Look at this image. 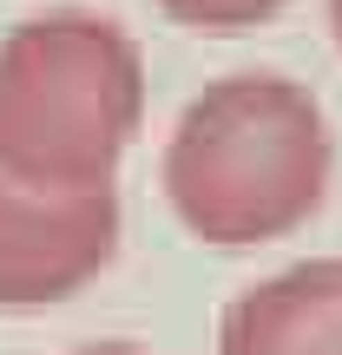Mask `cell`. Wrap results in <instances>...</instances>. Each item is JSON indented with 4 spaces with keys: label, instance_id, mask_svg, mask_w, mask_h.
<instances>
[{
    "label": "cell",
    "instance_id": "5b68a950",
    "mask_svg": "<svg viewBox=\"0 0 342 355\" xmlns=\"http://www.w3.org/2000/svg\"><path fill=\"white\" fill-rule=\"evenodd\" d=\"M158 7L191 33H243V26L270 20L283 0H158Z\"/></svg>",
    "mask_w": 342,
    "mask_h": 355
},
{
    "label": "cell",
    "instance_id": "3957f363",
    "mask_svg": "<svg viewBox=\"0 0 342 355\" xmlns=\"http://www.w3.org/2000/svg\"><path fill=\"white\" fill-rule=\"evenodd\" d=\"M112 184H40L0 165V309L66 303L112 263Z\"/></svg>",
    "mask_w": 342,
    "mask_h": 355
},
{
    "label": "cell",
    "instance_id": "277c9868",
    "mask_svg": "<svg viewBox=\"0 0 342 355\" xmlns=\"http://www.w3.org/2000/svg\"><path fill=\"white\" fill-rule=\"evenodd\" d=\"M217 355H342V257H316L243 290L224 309Z\"/></svg>",
    "mask_w": 342,
    "mask_h": 355
},
{
    "label": "cell",
    "instance_id": "6da1fadb",
    "mask_svg": "<svg viewBox=\"0 0 342 355\" xmlns=\"http://www.w3.org/2000/svg\"><path fill=\"white\" fill-rule=\"evenodd\" d=\"M330 191V119L283 73H230L178 112L165 198L191 237L243 250L309 224Z\"/></svg>",
    "mask_w": 342,
    "mask_h": 355
},
{
    "label": "cell",
    "instance_id": "52a82bcc",
    "mask_svg": "<svg viewBox=\"0 0 342 355\" xmlns=\"http://www.w3.org/2000/svg\"><path fill=\"white\" fill-rule=\"evenodd\" d=\"M330 26H336V46H342V0H330Z\"/></svg>",
    "mask_w": 342,
    "mask_h": 355
},
{
    "label": "cell",
    "instance_id": "8992f818",
    "mask_svg": "<svg viewBox=\"0 0 342 355\" xmlns=\"http://www.w3.org/2000/svg\"><path fill=\"white\" fill-rule=\"evenodd\" d=\"M73 355H152V349H132V343H99V349H73Z\"/></svg>",
    "mask_w": 342,
    "mask_h": 355
},
{
    "label": "cell",
    "instance_id": "7a4b0ae2",
    "mask_svg": "<svg viewBox=\"0 0 342 355\" xmlns=\"http://www.w3.org/2000/svg\"><path fill=\"white\" fill-rule=\"evenodd\" d=\"M145 119V53L105 13H33L0 40V165L40 184H112Z\"/></svg>",
    "mask_w": 342,
    "mask_h": 355
}]
</instances>
